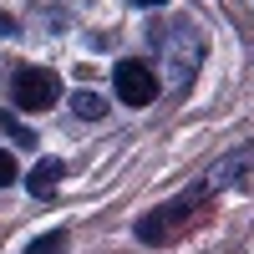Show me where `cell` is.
<instances>
[{
  "instance_id": "cell-1",
  "label": "cell",
  "mask_w": 254,
  "mask_h": 254,
  "mask_svg": "<svg viewBox=\"0 0 254 254\" xmlns=\"http://www.w3.org/2000/svg\"><path fill=\"white\" fill-rule=\"evenodd\" d=\"M203 203H208V193L193 183L183 198L153 208V214H142V219H137V239H142V244H173L178 234H188V229H193V219H198Z\"/></svg>"
},
{
  "instance_id": "cell-2",
  "label": "cell",
  "mask_w": 254,
  "mask_h": 254,
  "mask_svg": "<svg viewBox=\"0 0 254 254\" xmlns=\"http://www.w3.org/2000/svg\"><path fill=\"white\" fill-rule=\"evenodd\" d=\"M112 92H117L122 107H153L158 92H163V81H158V71L147 66V61H117Z\"/></svg>"
},
{
  "instance_id": "cell-3",
  "label": "cell",
  "mask_w": 254,
  "mask_h": 254,
  "mask_svg": "<svg viewBox=\"0 0 254 254\" xmlns=\"http://www.w3.org/2000/svg\"><path fill=\"white\" fill-rule=\"evenodd\" d=\"M10 97H15V107H26V112H46V107H56L61 81H56V71H46V66H26V71H15Z\"/></svg>"
},
{
  "instance_id": "cell-4",
  "label": "cell",
  "mask_w": 254,
  "mask_h": 254,
  "mask_svg": "<svg viewBox=\"0 0 254 254\" xmlns=\"http://www.w3.org/2000/svg\"><path fill=\"white\" fill-rule=\"evenodd\" d=\"M249 163H254V147H249V142H244V147H229V153H224L214 168H208V178H203L198 188H203L208 198H214L219 188H229V183H234L239 173H249Z\"/></svg>"
},
{
  "instance_id": "cell-5",
  "label": "cell",
  "mask_w": 254,
  "mask_h": 254,
  "mask_svg": "<svg viewBox=\"0 0 254 254\" xmlns=\"http://www.w3.org/2000/svg\"><path fill=\"white\" fill-rule=\"evenodd\" d=\"M61 178H66V163H61V158H41V163L31 168V178H26V188H31L36 198H46V193H51V188H56Z\"/></svg>"
},
{
  "instance_id": "cell-6",
  "label": "cell",
  "mask_w": 254,
  "mask_h": 254,
  "mask_svg": "<svg viewBox=\"0 0 254 254\" xmlns=\"http://www.w3.org/2000/svg\"><path fill=\"white\" fill-rule=\"evenodd\" d=\"M71 117H76V122H102V117H107V102H102L97 92L81 87V92L71 97Z\"/></svg>"
},
{
  "instance_id": "cell-7",
  "label": "cell",
  "mask_w": 254,
  "mask_h": 254,
  "mask_svg": "<svg viewBox=\"0 0 254 254\" xmlns=\"http://www.w3.org/2000/svg\"><path fill=\"white\" fill-rule=\"evenodd\" d=\"M61 249H66V229H51V234L31 239V249H26V254H61Z\"/></svg>"
},
{
  "instance_id": "cell-8",
  "label": "cell",
  "mask_w": 254,
  "mask_h": 254,
  "mask_svg": "<svg viewBox=\"0 0 254 254\" xmlns=\"http://www.w3.org/2000/svg\"><path fill=\"white\" fill-rule=\"evenodd\" d=\"M15 178H20V173H15V158H10V153H0V188H10Z\"/></svg>"
},
{
  "instance_id": "cell-9",
  "label": "cell",
  "mask_w": 254,
  "mask_h": 254,
  "mask_svg": "<svg viewBox=\"0 0 254 254\" xmlns=\"http://www.w3.org/2000/svg\"><path fill=\"white\" fill-rule=\"evenodd\" d=\"M0 122H5V127H10V137H15V142H31V132H26V127H20L15 117H0Z\"/></svg>"
},
{
  "instance_id": "cell-10",
  "label": "cell",
  "mask_w": 254,
  "mask_h": 254,
  "mask_svg": "<svg viewBox=\"0 0 254 254\" xmlns=\"http://www.w3.org/2000/svg\"><path fill=\"white\" fill-rule=\"evenodd\" d=\"M132 5H137V10H158L163 0H132Z\"/></svg>"
}]
</instances>
